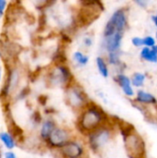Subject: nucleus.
Instances as JSON below:
<instances>
[{
    "label": "nucleus",
    "instance_id": "nucleus-1",
    "mask_svg": "<svg viewBox=\"0 0 157 158\" xmlns=\"http://www.w3.org/2000/svg\"><path fill=\"white\" fill-rule=\"evenodd\" d=\"M112 119L103 107L91 101L80 113H78L75 122L76 131L81 137H85L89 133L105 125Z\"/></svg>",
    "mask_w": 157,
    "mask_h": 158
},
{
    "label": "nucleus",
    "instance_id": "nucleus-2",
    "mask_svg": "<svg viewBox=\"0 0 157 158\" xmlns=\"http://www.w3.org/2000/svg\"><path fill=\"white\" fill-rule=\"evenodd\" d=\"M118 131L122 136L125 153L128 158H146L147 146L143 135L127 122H117Z\"/></svg>",
    "mask_w": 157,
    "mask_h": 158
},
{
    "label": "nucleus",
    "instance_id": "nucleus-3",
    "mask_svg": "<svg viewBox=\"0 0 157 158\" xmlns=\"http://www.w3.org/2000/svg\"><path fill=\"white\" fill-rule=\"evenodd\" d=\"M117 131H118L117 122L112 118L105 125L83 137L89 152L96 156L101 155L107 147L110 146V144H112L114 139L116 138Z\"/></svg>",
    "mask_w": 157,
    "mask_h": 158
},
{
    "label": "nucleus",
    "instance_id": "nucleus-4",
    "mask_svg": "<svg viewBox=\"0 0 157 158\" xmlns=\"http://www.w3.org/2000/svg\"><path fill=\"white\" fill-rule=\"evenodd\" d=\"M65 91L66 103L68 107L76 113H80L86 106L91 103L84 90L74 83L70 84L65 89Z\"/></svg>",
    "mask_w": 157,
    "mask_h": 158
},
{
    "label": "nucleus",
    "instance_id": "nucleus-5",
    "mask_svg": "<svg viewBox=\"0 0 157 158\" xmlns=\"http://www.w3.org/2000/svg\"><path fill=\"white\" fill-rule=\"evenodd\" d=\"M56 152L59 158H85L90 153L84 138L76 136Z\"/></svg>",
    "mask_w": 157,
    "mask_h": 158
},
{
    "label": "nucleus",
    "instance_id": "nucleus-6",
    "mask_svg": "<svg viewBox=\"0 0 157 158\" xmlns=\"http://www.w3.org/2000/svg\"><path fill=\"white\" fill-rule=\"evenodd\" d=\"M75 137L74 131L66 126L58 125L51 133L49 138L44 143V146L50 150L57 151L61 147H63L68 142Z\"/></svg>",
    "mask_w": 157,
    "mask_h": 158
},
{
    "label": "nucleus",
    "instance_id": "nucleus-7",
    "mask_svg": "<svg viewBox=\"0 0 157 158\" xmlns=\"http://www.w3.org/2000/svg\"><path fill=\"white\" fill-rule=\"evenodd\" d=\"M48 83L52 87L66 89L73 83L72 74L66 66L56 65L48 75Z\"/></svg>",
    "mask_w": 157,
    "mask_h": 158
},
{
    "label": "nucleus",
    "instance_id": "nucleus-8",
    "mask_svg": "<svg viewBox=\"0 0 157 158\" xmlns=\"http://www.w3.org/2000/svg\"><path fill=\"white\" fill-rule=\"evenodd\" d=\"M127 26V18L123 9H118L111 16L109 20L107 21L105 30L104 36L105 38L113 35L115 32L119 31L123 32Z\"/></svg>",
    "mask_w": 157,
    "mask_h": 158
},
{
    "label": "nucleus",
    "instance_id": "nucleus-9",
    "mask_svg": "<svg viewBox=\"0 0 157 158\" xmlns=\"http://www.w3.org/2000/svg\"><path fill=\"white\" fill-rule=\"evenodd\" d=\"M58 126L56 119L52 117H46L43 118L39 128H38V137L44 144L53 131Z\"/></svg>",
    "mask_w": 157,
    "mask_h": 158
},
{
    "label": "nucleus",
    "instance_id": "nucleus-10",
    "mask_svg": "<svg viewBox=\"0 0 157 158\" xmlns=\"http://www.w3.org/2000/svg\"><path fill=\"white\" fill-rule=\"evenodd\" d=\"M135 103L142 107L157 106V97L152 93L143 89H139L136 92L134 97Z\"/></svg>",
    "mask_w": 157,
    "mask_h": 158
},
{
    "label": "nucleus",
    "instance_id": "nucleus-11",
    "mask_svg": "<svg viewBox=\"0 0 157 158\" xmlns=\"http://www.w3.org/2000/svg\"><path fill=\"white\" fill-rule=\"evenodd\" d=\"M116 81H117L118 85L120 87V89L123 92V94L127 97H129V98L135 97L136 92L134 90V86L132 85L130 78H129L125 74L118 73L117 75V77H116Z\"/></svg>",
    "mask_w": 157,
    "mask_h": 158
},
{
    "label": "nucleus",
    "instance_id": "nucleus-12",
    "mask_svg": "<svg viewBox=\"0 0 157 158\" xmlns=\"http://www.w3.org/2000/svg\"><path fill=\"white\" fill-rule=\"evenodd\" d=\"M122 35H123V32L117 31L113 35L105 38V46L108 53L118 51L120 44H121V41H122Z\"/></svg>",
    "mask_w": 157,
    "mask_h": 158
},
{
    "label": "nucleus",
    "instance_id": "nucleus-13",
    "mask_svg": "<svg viewBox=\"0 0 157 158\" xmlns=\"http://www.w3.org/2000/svg\"><path fill=\"white\" fill-rule=\"evenodd\" d=\"M0 143L6 150H14L17 147V140L10 131H0Z\"/></svg>",
    "mask_w": 157,
    "mask_h": 158
},
{
    "label": "nucleus",
    "instance_id": "nucleus-14",
    "mask_svg": "<svg viewBox=\"0 0 157 158\" xmlns=\"http://www.w3.org/2000/svg\"><path fill=\"white\" fill-rule=\"evenodd\" d=\"M141 57L148 62L156 63L157 62V53L154 51L153 48L150 47H143L141 51Z\"/></svg>",
    "mask_w": 157,
    "mask_h": 158
},
{
    "label": "nucleus",
    "instance_id": "nucleus-15",
    "mask_svg": "<svg viewBox=\"0 0 157 158\" xmlns=\"http://www.w3.org/2000/svg\"><path fill=\"white\" fill-rule=\"evenodd\" d=\"M131 79V82L132 85L134 86V88H142L143 87L145 81H146V76L145 74L142 73V72H136L132 75Z\"/></svg>",
    "mask_w": 157,
    "mask_h": 158
},
{
    "label": "nucleus",
    "instance_id": "nucleus-16",
    "mask_svg": "<svg viewBox=\"0 0 157 158\" xmlns=\"http://www.w3.org/2000/svg\"><path fill=\"white\" fill-rule=\"evenodd\" d=\"M96 66H97V69H98L100 74L104 78H108V76H109V70H108L107 65H106L105 61L104 60V58H102L101 56H98L96 58Z\"/></svg>",
    "mask_w": 157,
    "mask_h": 158
},
{
    "label": "nucleus",
    "instance_id": "nucleus-17",
    "mask_svg": "<svg viewBox=\"0 0 157 158\" xmlns=\"http://www.w3.org/2000/svg\"><path fill=\"white\" fill-rule=\"evenodd\" d=\"M73 59L80 66H85L89 61V57L87 56H85L84 54H82L81 52H79V51H77L73 54Z\"/></svg>",
    "mask_w": 157,
    "mask_h": 158
},
{
    "label": "nucleus",
    "instance_id": "nucleus-18",
    "mask_svg": "<svg viewBox=\"0 0 157 158\" xmlns=\"http://www.w3.org/2000/svg\"><path fill=\"white\" fill-rule=\"evenodd\" d=\"M55 1L56 0H31V2L33 4V6L39 9H42V8L51 6Z\"/></svg>",
    "mask_w": 157,
    "mask_h": 158
},
{
    "label": "nucleus",
    "instance_id": "nucleus-19",
    "mask_svg": "<svg viewBox=\"0 0 157 158\" xmlns=\"http://www.w3.org/2000/svg\"><path fill=\"white\" fill-rule=\"evenodd\" d=\"M108 60L112 65H118L119 64V55L118 51L116 52H109L108 53Z\"/></svg>",
    "mask_w": 157,
    "mask_h": 158
},
{
    "label": "nucleus",
    "instance_id": "nucleus-20",
    "mask_svg": "<svg viewBox=\"0 0 157 158\" xmlns=\"http://www.w3.org/2000/svg\"><path fill=\"white\" fill-rule=\"evenodd\" d=\"M81 4L82 6H103L100 0H81Z\"/></svg>",
    "mask_w": 157,
    "mask_h": 158
},
{
    "label": "nucleus",
    "instance_id": "nucleus-21",
    "mask_svg": "<svg viewBox=\"0 0 157 158\" xmlns=\"http://www.w3.org/2000/svg\"><path fill=\"white\" fill-rule=\"evenodd\" d=\"M156 44V42H155V39L152 36H146L143 38V46L145 47H154L155 45Z\"/></svg>",
    "mask_w": 157,
    "mask_h": 158
},
{
    "label": "nucleus",
    "instance_id": "nucleus-22",
    "mask_svg": "<svg viewBox=\"0 0 157 158\" xmlns=\"http://www.w3.org/2000/svg\"><path fill=\"white\" fill-rule=\"evenodd\" d=\"M7 7V1L6 0H0V18H2L6 12Z\"/></svg>",
    "mask_w": 157,
    "mask_h": 158
},
{
    "label": "nucleus",
    "instance_id": "nucleus-23",
    "mask_svg": "<svg viewBox=\"0 0 157 158\" xmlns=\"http://www.w3.org/2000/svg\"><path fill=\"white\" fill-rule=\"evenodd\" d=\"M131 43L136 47H142V46H143V38H141V37H133L131 39Z\"/></svg>",
    "mask_w": 157,
    "mask_h": 158
},
{
    "label": "nucleus",
    "instance_id": "nucleus-24",
    "mask_svg": "<svg viewBox=\"0 0 157 158\" xmlns=\"http://www.w3.org/2000/svg\"><path fill=\"white\" fill-rule=\"evenodd\" d=\"M2 158H19L17 154L13 152V150H6L3 153Z\"/></svg>",
    "mask_w": 157,
    "mask_h": 158
},
{
    "label": "nucleus",
    "instance_id": "nucleus-25",
    "mask_svg": "<svg viewBox=\"0 0 157 158\" xmlns=\"http://www.w3.org/2000/svg\"><path fill=\"white\" fill-rule=\"evenodd\" d=\"M140 6H142V7H146L147 6V5H148V3H149V0H134Z\"/></svg>",
    "mask_w": 157,
    "mask_h": 158
},
{
    "label": "nucleus",
    "instance_id": "nucleus-26",
    "mask_svg": "<svg viewBox=\"0 0 157 158\" xmlns=\"http://www.w3.org/2000/svg\"><path fill=\"white\" fill-rule=\"evenodd\" d=\"M84 44H85L86 46H91V45L93 44V40H92V38H90V37L85 38V39H84Z\"/></svg>",
    "mask_w": 157,
    "mask_h": 158
},
{
    "label": "nucleus",
    "instance_id": "nucleus-27",
    "mask_svg": "<svg viewBox=\"0 0 157 158\" xmlns=\"http://www.w3.org/2000/svg\"><path fill=\"white\" fill-rule=\"evenodd\" d=\"M153 20H154L155 24L157 26V15H155V17H153Z\"/></svg>",
    "mask_w": 157,
    "mask_h": 158
},
{
    "label": "nucleus",
    "instance_id": "nucleus-28",
    "mask_svg": "<svg viewBox=\"0 0 157 158\" xmlns=\"http://www.w3.org/2000/svg\"><path fill=\"white\" fill-rule=\"evenodd\" d=\"M152 48L154 49V51H155V53H157V44H155V45L154 47H152Z\"/></svg>",
    "mask_w": 157,
    "mask_h": 158
},
{
    "label": "nucleus",
    "instance_id": "nucleus-29",
    "mask_svg": "<svg viewBox=\"0 0 157 158\" xmlns=\"http://www.w3.org/2000/svg\"><path fill=\"white\" fill-rule=\"evenodd\" d=\"M2 76H3V74H2V69H0V82H1V81H2Z\"/></svg>",
    "mask_w": 157,
    "mask_h": 158
},
{
    "label": "nucleus",
    "instance_id": "nucleus-30",
    "mask_svg": "<svg viewBox=\"0 0 157 158\" xmlns=\"http://www.w3.org/2000/svg\"><path fill=\"white\" fill-rule=\"evenodd\" d=\"M85 158H93V157H90V156H88L87 157H85Z\"/></svg>",
    "mask_w": 157,
    "mask_h": 158
},
{
    "label": "nucleus",
    "instance_id": "nucleus-31",
    "mask_svg": "<svg viewBox=\"0 0 157 158\" xmlns=\"http://www.w3.org/2000/svg\"><path fill=\"white\" fill-rule=\"evenodd\" d=\"M156 40H157V32H156Z\"/></svg>",
    "mask_w": 157,
    "mask_h": 158
},
{
    "label": "nucleus",
    "instance_id": "nucleus-32",
    "mask_svg": "<svg viewBox=\"0 0 157 158\" xmlns=\"http://www.w3.org/2000/svg\"><path fill=\"white\" fill-rule=\"evenodd\" d=\"M0 57H1V56H0Z\"/></svg>",
    "mask_w": 157,
    "mask_h": 158
}]
</instances>
